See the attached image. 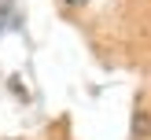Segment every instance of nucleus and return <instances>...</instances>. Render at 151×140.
Masks as SVG:
<instances>
[{
	"mask_svg": "<svg viewBox=\"0 0 151 140\" xmlns=\"http://www.w3.org/2000/svg\"><path fill=\"white\" fill-rule=\"evenodd\" d=\"M0 22H7V0H0ZM4 29V26H0Z\"/></svg>",
	"mask_w": 151,
	"mask_h": 140,
	"instance_id": "nucleus-1",
	"label": "nucleus"
},
{
	"mask_svg": "<svg viewBox=\"0 0 151 140\" xmlns=\"http://www.w3.org/2000/svg\"><path fill=\"white\" fill-rule=\"evenodd\" d=\"M66 4H85V0H66Z\"/></svg>",
	"mask_w": 151,
	"mask_h": 140,
	"instance_id": "nucleus-2",
	"label": "nucleus"
}]
</instances>
